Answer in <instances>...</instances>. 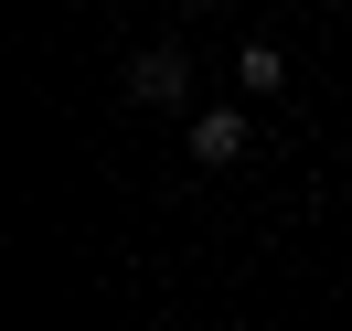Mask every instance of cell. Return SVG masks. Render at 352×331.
<instances>
[{
  "label": "cell",
  "mask_w": 352,
  "mask_h": 331,
  "mask_svg": "<svg viewBox=\"0 0 352 331\" xmlns=\"http://www.w3.org/2000/svg\"><path fill=\"white\" fill-rule=\"evenodd\" d=\"M182 86H192V54H182V43H150V54L129 65V96H139V107H171Z\"/></svg>",
  "instance_id": "cell-1"
},
{
  "label": "cell",
  "mask_w": 352,
  "mask_h": 331,
  "mask_svg": "<svg viewBox=\"0 0 352 331\" xmlns=\"http://www.w3.org/2000/svg\"><path fill=\"white\" fill-rule=\"evenodd\" d=\"M192 160H203V171L245 160V107H203V118H192Z\"/></svg>",
  "instance_id": "cell-2"
},
{
  "label": "cell",
  "mask_w": 352,
  "mask_h": 331,
  "mask_svg": "<svg viewBox=\"0 0 352 331\" xmlns=\"http://www.w3.org/2000/svg\"><path fill=\"white\" fill-rule=\"evenodd\" d=\"M235 86H256V96L288 86V54H278V43H245V54H235Z\"/></svg>",
  "instance_id": "cell-3"
}]
</instances>
